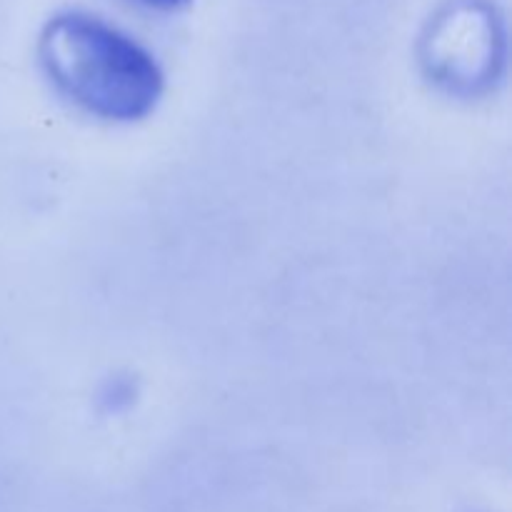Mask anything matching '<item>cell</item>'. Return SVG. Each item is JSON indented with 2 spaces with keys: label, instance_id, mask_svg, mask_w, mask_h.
Listing matches in <instances>:
<instances>
[{
  "label": "cell",
  "instance_id": "obj_2",
  "mask_svg": "<svg viewBox=\"0 0 512 512\" xmlns=\"http://www.w3.org/2000/svg\"><path fill=\"white\" fill-rule=\"evenodd\" d=\"M425 53L440 80L468 85L485 80L503 58L498 13L483 0H455L430 25Z\"/></svg>",
  "mask_w": 512,
  "mask_h": 512
},
{
  "label": "cell",
  "instance_id": "obj_1",
  "mask_svg": "<svg viewBox=\"0 0 512 512\" xmlns=\"http://www.w3.org/2000/svg\"><path fill=\"white\" fill-rule=\"evenodd\" d=\"M40 60L73 103L103 120L145 118L163 95L153 55L95 15H55L40 35Z\"/></svg>",
  "mask_w": 512,
  "mask_h": 512
},
{
  "label": "cell",
  "instance_id": "obj_3",
  "mask_svg": "<svg viewBox=\"0 0 512 512\" xmlns=\"http://www.w3.org/2000/svg\"><path fill=\"white\" fill-rule=\"evenodd\" d=\"M140 3L150 5V8L173 10V8H180V5H185V3H188V0H140Z\"/></svg>",
  "mask_w": 512,
  "mask_h": 512
}]
</instances>
